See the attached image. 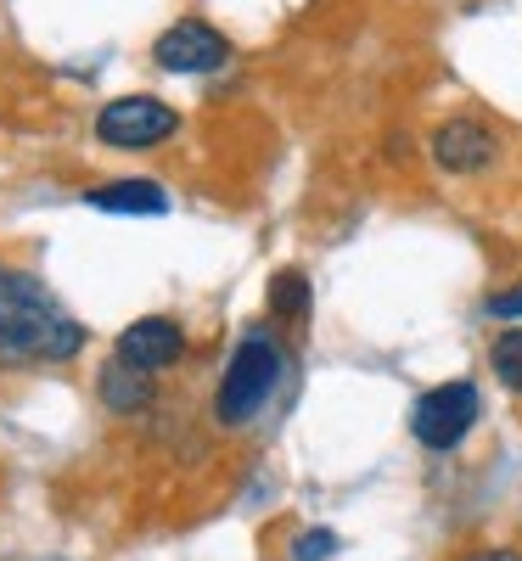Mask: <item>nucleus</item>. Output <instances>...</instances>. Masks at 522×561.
<instances>
[{"label":"nucleus","instance_id":"1","mask_svg":"<svg viewBox=\"0 0 522 561\" xmlns=\"http://www.w3.org/2000/svg\"><path fill=\"white\" fill-rule=\"evenodd\" d=\"M84 348V325L29 270L0 264V365H63Z\"/></svg>","mask_w":522,"mask_h":561},{"label":"nucleus","instance_id":"2","mask_svg":"<svg viewBox=\"0 0 522 561\" xmlns=\"http://www.w3.org/2000/svg\"><path fill=\"white\" fill-rule=\"evenodd\" d=\"M275 382H281V343L270 332H248L225 359V377L214 393V421L219 427H248L270 404Z\"/></svg>","mask_w":522,"mask_h":561},{"label":"nucleus","instance_id":"3","mask_svg":"<svg viewBox=\"0 0 522 561\" xmlns=\"http://www.w3.org/2000/svg\"><path fill=\"white\" fill-rule=\"evenodd\" d=\"M478 415H484V399H478V388L472 382H439V388H427L421 399H416V410H410V433H416V444H427V449H455L472 427H478Z\"/></svg>","mask_w":522,"mask_h":561},{"label":"nucleus","instance_id":"4","mask_svg":"<svg viewBox=\"0 0 522 561\" xmlns=\"http://www.w3.org/2000/svg\"><path fill=\"white\" fill-rule=\"evenodd\" d=\"M180 129V113L158 96H118L97 113V140L118 152H152Z\"/></svg>","mask_w":522,"mask_h":561},{"label":"nucleus","instance_id":"5","mask_svg":"<svg viewBox=\"0 0 522 561\" xmlns=\"http://www.w3.org/2000/svg\"><path fill=\"white\" fill-rule=\"evenodd\" d=\"M225 57H230V39L219 28L197 23V18L169 23L152 45V62L163 73H214V68H225Z\"/></svg>","mask_w":522,"mask_h":561},{"label":"nucleus","instance_id":"6","mask_svg":"<svg viewBox=\"0 0 522 561\" xmlns=\"http://www.w3.org/2000/svg\"><path fill=\"white\" fill-rule=\"evenodd\" d=\"M500 158V135L484 118H444L433 129V163L444 174H484Z\"/></svg>","mask_w":522,"mask_h":561},{"label":"nucleus","instance_id":"7","mask_svg":"<svg viewBox=\"0 0 522 561\" xmlns=\"http://www.w3.org/2000/svg\"><path fill=\"white\" fill-rule=\"evenodd\" d=\"M180 354H185V332H180L169 314H140V320H129L124 332H118V359L152 370V377H158V370H169Z\"/></svg>","mask_w":522,"mask_h":561},{"label":"nucleus","instance_id":"8","mask_svg":"<svg viewBox=\"0 0 522 561\" xmlns=\"http://www.w3.org/2000/svg\"><path fill=\"white\" fill-rule=\"evenodd\" d=\"M97 393H102V404L113 410V415H140L152 404V370H140V365H129V359H107L102 365V377H97Z\"/></svg>","mask_w":522,"mask_h":561},{"label":"nucleus","instance_id":"9","mask_svg":"<svg viewBox=\"0 0 522 561\" xmlns=\"http://www.w3.org/2000/svg\"><path fill=\"white\" fill-rule=\"evenodd\" d=\"M90 208L102 214H163L169 208V192L158 180H113V185H97V192H84Z\"/></svg>","mask_w":522,"mask_h":561},{"label":"nucleus","instance_id":"10","mask_svg":"<svg viewBox=\"0 0 522 561\" xmlns=\"http://www.w3.org/2000/svg\"><path fill=\"white\" fill-rule=\"evenodd\" d=\"M264 304H270L275 320H304V314H309V280H304L298 270H281V275L270 280Z\"/></svg>","mask_w":522,"mask_h":561},{"label":"nucleus","instance_id":"11","mask_svg":"<svg viewBox=\"0 0 522 561\" xmlns=\"http://www.w3.org/2000/svg\"><path fill=\"white\" fill-rule=\"evenodd\" d=\"M489 365H495V377H500L511 393H522V325H506V332L495 337Z\"/></svg>","mask_w":522,"mask_h":561},{"label":"nucleus","instance_id":"12","mask_svg":"<svg viewBox=\"0 0 522 561\" xmlns=\"http://www.w3.org/2000/svg\"><path fill=\"white\" fill-rule=\"evenodd\" d=\"M331 550H338V534L331 528H309V534L293 539V561H326Z\"/></svg>","mask_w":522,"mask_h":561},{"label":"nucleus","instance_id":"13","mask_svg":"<svg viewBox=\"0 0 522 561\" xmlns=\"http://www.w3.org/2000/svg\"><path fill=\"white\" fill-rule=\"evenodd\" d=\"M489 314H495V320H506V325H517V320H522V287L495 293V298H489Z\"/></svg>","mask_w":522,"mask_h":561},{"label":"nucleus","instance_id":"14","mask_svg":"<svg viewBox=\"0 0 522 561\" xmlns=\"http://www.w3.org/2000/svg\"><path fill=\"white\" fill-rule=\"evenodd\" d=\"M466 561H522L517 550H506V545H495V550H472Z\"/></svg>","mask_w":522,"mask_h":561}]
</instances>
